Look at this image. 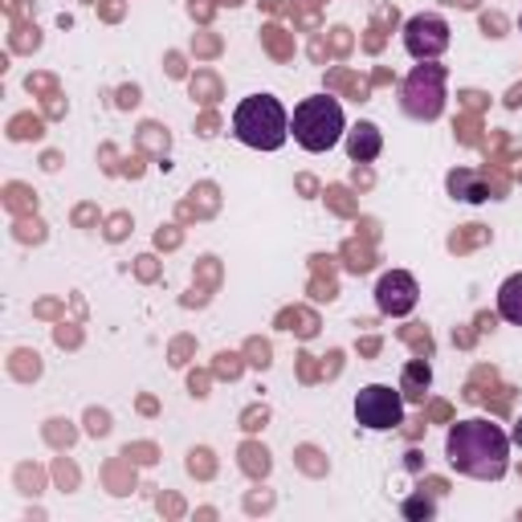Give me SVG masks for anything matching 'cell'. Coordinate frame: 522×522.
<instances>
[{
    "label": "cell",
    "instance_id": "1",
    "mask_svg": "<svg viewBox=\"0 0 522 522\" xmlns=\"http://www.w3.org/2000/svg\"><path fill=\"white\" fill-rule=\"evenodd\" d=\"M445 457L457 474L477 477V481H498L510 470V437L494 421H457L445 437Z\"/></svg>",
    "mask_w": 522,
    "mask_h": 522
},
{
    "label": "cell",
    "instance_id": "2",
    "mask_svg": "<svg viewBox=\"0 0 522 522\" xmlns=\"http://www.w3.org/2000/svg\"><path fill=\"white\" fill-rule=\"evenodd\" d=\"M233 135L245 147H258V151H278L290 135V115L274 94H249L233 111Z\"/></svg>",
    "mask_w": 522,
    "mask_h": 522
},
{
    "label": "cell",
    "instance_id": "3",
    "mask_svg": "<svg viewBox=\"0 0 522 522\" xmlns=\"http://www.w3.org/2000/svg\"><path fill=\"white\" fill-rule=\"evenodd\" d=\"M290 131H294L298 147H306V151H314V155H318V151H331L334 143L343 139V131H347L339 98H331V94L302 98V102L294 106Z\"/></svg>",
    "mask_w": 522,
    "mask_h": 522
},
{
    "label": "cell",
    "instance_id": "4",
    "mask_svg": "<svg viewBox=\"0 0 522 522\" xmlns=\"http://www.w3.org/2000/svg\"><path fill=\"white\" fill-rule=\"evenodd\" d=\"M400 106L408 119L432 122L441 111H445V66H432V62H421L416 70L404 78L400 86Z\"/></svg>",
    "mask_w": 522,
    "mask_h": 522
},
{
    "label": "cell",
    "instance_id": "5",
    "mask_svg": "<svg viewBox=\"0 0 522 522\" xmlns=\"http://www.w3.org/2000/svg\"><path fill=\"white\" fill-rule=\"evenodd\" d=\"M355 421L372 432H388V428L404 425V392L388 388V383H367L355 396Z\"/></svg>",
    "mask_w": 522,
    "mask_h": 522
},
{
    "label": "cell",
    "instance_id": "6",
    "mask_svg": "<svg viewBox=\"0 0 522 522\" xmlns=\"http://www.w3.org/2000/svg\"><path fill=\"white\" fill-rule=\"evenodd\" d=\"M404 49L416 62H432L449 49V24L441 21L437 13H416L412 21L404 24Z\"/></svg>",
    "mask_w": 522,
    "mask_h": 522
},
{
    "label": "cell",
    "instance_id": "7",
    "mask_svg": "<svg viewBox=\"0 0 522 522\" xmlns=\"http://www.w3.org/2000/svg\"><path fill=\"white\" fill-rule=\"evenodd\" d=\"M416 298H421V285L412 274H404V269H392V274H383L380 285H376V306L383 314H392V318H400L408 310L416 306Z\"/></svg>",
    "mask_w": 522,
    "mask_h": 522
},
{
    "label": "cell",
    "instance_id": "8",
    "mask_svg": "<svg viewBox=\"0 0 522 522\" xmlns=\"http://www.w3.org/2000/svg\"><path fill=\"white\" fill-rule=\"evenodd\" d=\"M449 192L461 196V200H470V204H481V200H498L502 192H506V184L502 180H481L470 167H457L449 176Z\"/></svg>",
    "mask_w": 522,
    "mask_h": 522
},
{
    "label": "cell",
    "instance_id": "9",
    "mask_svg": "<svg viewBox=\"0 0 522 522\" xmlns=\"http://www.w3.org/2000/svg\"><path fill=\"white\" fill-rule=\"evenodd\" d=\"M383 147V135L376 122H359V127H351L347 131V155L355 160V164H372L376 155H380Z\"/></svg>",
    "mask_w": 522,
    "mask_h": 522
},
{
    "label": "cell",
    "instance_id": "10",
    "mask_svg": "<svg viewBox=\"0 0 522 522\" xmlns=\"http://www.w3.org/2000/svg\"><path fill=\"white\" fill-rule=\"evenodd\" d=\"M428 383H432V372H428V363H425V359H412V363L404 367V383H400L404 400H412V404H425V396H428Z\"/></svg>",
    "mask_w": 522,
    "mask_h": 522
},
{
    "label": "cell",
    "instance_id": "11",
    "mask_svg": "<svg viewBox=\"0 0 522 522\" xmlns=\"http://www.w3.org/2000/svg\"><path fill=\"white\" fill-rule=\"evenodd\" d=\"M498 314L506 318V323H514V327H522V274H514V278H506L498 290Z\"/></svg>",
    "mask_w": 522,
    "mask_h": 522
},
{
    "label": "cell",
    "instance_id": "12",
    "mask_svg": "<svg viewBox=\"0 0 522 522\" xmlns=\"http://www.w3.org/2000/svg\"><path fill=\"white\" fill-rule=\"evenodd\" d=\"M261 41H265V49H269L278 62H290V57H294V37L285 33L282 24H265V29H261Z\"/></svg>",
    "mask_w": 522,
    "mask_h": 522
},
{
    "label": "cell",
    "instance_id": "13",
    "mask_svg": "<svg viewBox=\"0 0 522 522\" xmlns=\"http://www.w3.org/2000/svg\"><path fill=\"white\" fill-rule=\"evenodd\" d=\"M4 209L13 216H33L37 213V196L24 188V184H8V188H4Z\"/></svg>",
    "mask_w": 522,
    "mask_h": 522
},
{
    "label": "cell",
    "instance_id": "14",
    "mask_svg": "<svg viewBox=\"0 0 522 522\" xmlns=\"http://www.w3.org/2000/svg\"><path fill=\"white\" fill-rule=\"evenodd\" d=\"M278 327H282V331H298L302 334V339H310V334L318 331V318H314V314H310V310H282V314H278Z\"/></svg>",
    "mask_w": 522,
    "mask_h": 522
},
{
    "label": "cell",
    "instance_id": "15",
    "mask_svg": "<svg viewBox=\"0 0 522 522\" xmlns=\"http://www.w3.org/2000/svg\"><path fill=\"white\" fill-rule=\"evenodd\" d=\"M8 372L24 383L37 380V376H41V355H37V351H17V355L8 359Z\"/></svg>",
    "mask_w": 522,
    "mask_h": 522
},
{
    "label": "cell",
    "instance_id": "16",
    "mask_svg": "<svg viewBox=\"0 0 522 522\" xmlns=\"http://www.w3.org/2000/svg\"><path fill=\"white\" fill-rule=\"evenodd\" d=\"M486 241H490V229H486V225H465L461 233H453V237H449V249H453V253H465V249L486 245Z\"/></svg>",
    "mask_w": 522,
    "mask_h": 522
},
{
    "label": "cell",
    "instance_id": "17",
    "mask_svg": "<svg viewBox=\"0 0 522 522\" xmlns=\"http://www.w3.org/2000/svg\"><path fill=\"white\" fill-rule=\"evenodd\" d=\"M241 470L249 477H265L269 474V453L261 449V445H245L241 449Z\"/></svg>",
    "mask_w": 522,
    "mask_h": 522
},
{
    "label": "cell",
    "instance_id": "18",
    "mask_svg": "<svg viewBox=\"0 0 522 522\" xmlns=\"http://www.w3.org/2000/svg\"><path fill=\"white\" fill-rule=\"evenodd\" d=\"M8 139H41V119L37 115H13V122H8Z\"/></svg>",
    "mask_w": 522,
    "mask_h": 522
},
{
    "label": "cell",
    "instance_id": "19",
    "mask_svg": "<svg viewBox=\"0 0 522 522\" xmlns=\"http://www.w3.org/2000/svg\"><path fill=\"white\" fill-rule=\"evenodd\" d=\"M13 49H21V53H33V49L41 45V33H37V24H24V21H13Z\"/></svg>",
    "mask_w": 522,
    "mask_h": 522
},
{
    "label": "cell",
    "instance_id": "20",
    "mask_svg": "<svg viewBox=\"0 0 522 522\" xmlns=\"http://www.w3.org/2000/svg\"><path fill=\"white\" fill-rule=\"evenodd\" d=\"M13 237L17 241H45V225L37 220V216H17V225H13Z\"/></svg>",
    "mask_w": 522,
    "mask_h": 522
},
{
    "label": "cell",
    "instance_id": "21",
    "mask_svg": "<svg viewBox=\"0 0 522 522\" xmlns=\"http://www.w3.org/2000/svg\"><path fill=\"white\" fill-rule=\"evenodd\" d=\"M192 98L216 102V98H220V82H216L213 73H196V78H192Z\"/></svg>",
    "mask_w": 522,
    "mask_h": 522
},
{
    "label": "cell",
    "instance_id": "22",
    "mask_svg": "<svg viewBox=\"0 0 522 522\" xmlns=\"http://www.w3.org/2000/svg\"><path fill=\"white\" fill-rule=\"evenodd\" d=\"M343 253H347V269H351V274H367V269H372V249H363L359 241H347Z\"/></svg>",
    "mask_w": 522,
    "mask_h": 522
},
{
    "label": "cell",
    "instance_id": "23",
    "mask_svg": "<svg viewBox=\"0 0 522 522\" xmlns=\"http://www.w3.org/2000/svg\"><path fill=\"white\" fill-rule=\"evenodd\" d=\"M327 82H331V86H343V90H351V94H355V102H363V98H367V82H363V78H351V73H331V78H327Z\"/></svg>",
    "mask_w": 522,
    "mask_h": 522
},
{
    "label": "cell",
    "instance_id": "24",
    "mask_svg": "<svg viewBox=\"0 0 522 522\" xmlns=\"http://www.w3.org/2000/svg\"><path fill=\"white\" fill-rule=\"evenodd\" d=\"M139 143H143V147H151V151H160V155L167 151V135L155 127V122H147V127L139 131Z\"/></svg>",
    "mask_w": 522,
    "mask_h": 522
},
{
    "label": "cell",
    "instance_id": "25",
    "mask_svg": "<svg viewBox=\"0 0 522 522\" xmlns=\"http://www.w3.org/2000/svg\"><path fill=\"white\" fill-rule=\"evenodd\" d=\"M327 200H331V209H334V213L355 216V200H351V192H347V188H331V192H327Z\"/></svg>",
    "mask_w": 522,
    "mask_h": 522
},
{
    "label": "cell",
    "instance_id": "26",
    "mask_svg": "<svg viewBox=\"0 0 522 522\" xmlns=\"http://www.w3.org/2000/svg\"><path fill=\"white\" fill-rule=\"evenodd\" d=\"M188 470H192V474H200V477H209V474H213V453H209V449H192L188 453Z\"/></svg>",
    "mask_w": 522,
    "mask_h": 522
},
{
    "label": "cell",
    "instance_id": "27",
    "mask_svg": "<svg viewBox=\"0 0 522 522\" xmlns=\"http://www.w3.org/2000/svg\"><path fill=\"white\" fill-rule=\"evenodd\" d=\"M216 376H220V380H237L241 376V355H229V351L216 355Z\"/></svg>",
    "mask_w": 522,
    "mask_h": 522
},
{
    "label": "cell",
    "instance_id": "28",
    "mask_svg": "<svg viewBox=\"0 0 522 522\" xmlns=\"http://www.w3.org/2000/svg\"><path fill=\"white\" fill-rule=\"evenodd\" d=\"M24 86H29V94H57V82H53V78H49V73H29V82H24Z\"/></svg>",
    "mask_w": 522,
    "mask_h": 522
},
{
    "label": "cell",
    "instance_id": "29",
    "mask_svg": "<svg viewBox=\"0 0 522 522\" xmlns=\"http://www.w3.org/2000/svg\"><path fill=\"white\" fill-rule=\"evenodd\" d=\"M86 432L106 437V432H111V416H106V412H98V408H90V412H86Z\"/></svg>",
    "mask_w": 522,
    "mask_h": 522
},
{
    "label": "cell",
    "instance_id": "30",
    "mask_svg": "<svg viewBox=\"0 0 522 522\" xmlns=\"http://www.w3.org/2000/svg\"><path fill=\"white\" fill-rule=\"evenodd\" d=\"M400 339H408V343H412L416 351H425V355L432 351V339H428V331H421V327H404Z\"/></svg>",
    "mask_w": 522,
    "mask_h": 522
},
{
    "label": "cell",
    "instance_id": "31",
    "mask_svg": "<svg viewBox=\"0 0 522 522\" xmlns=\"http://www.w3.org/2000/svg\"><path fill=\"white\" fill-rule=\"evenodd\" d=\"M45 437H49V441H53V445H70V441H73V428L66 425V421H49Z\"/></svg>",
    "mask_w": 522,
    "mask_h": 522
},
{
    "label": "cell",
    "instance_id": "32",
    "mask_svg": "<svg viewBox=\"0 0 522 522\" xmlns=\"http://www.w3.org/2000/svg\"><path fill=\"white\" fill-rule=\"evenodd\" d=\"M245 351H249V363H253V367H269V343L249 339V347H245Z\"/></svg>",
    "mask_w": 522,
    "mask_h": 522
},
{
    "label": "cell",
    "instance_id": "33",
    "mask_svg": "<svg viewBox=\"0 0 522 522\" xmlns=\"http://www.w3.org/2000/svg\"><path fill=\"white\" fill-rule=\"evenodd\" d=\"M127 229H131V216H127V213H115L111 220H106V237H111V241H122V237H127Z\"/></svg>",
    "mask_w": 522,
    "mask_h": 522
},
{
    "label": "cell",
    "instance_id": "34",
    "mask_svg": "<svg viewBox=\"0 0 522 522\" xmlns=\"http://www.w3.org/2000/svg\"><path fill=\"white\" fill-rule=\"evenodd\" d=\"M404 514H408V519H432V502L428 498H408L404 502Z\"/></svg>",
    "mask_w": 522,
    "mask_h": 522
},
{
    "label": "cell",
    "instance_id": "35",
    "mask_svg": "<svg viewBox=\"0 0 522 522\" xmlns=\"http://www.w3.org/2000/svg\"><path fill=\"white\" fill-rule=\"evenodd\" d=\"M192 49H196L200 57H213L216 49H220V41H216V37H209V33H204V37H196V41H192Z\"/></svg>",
    "mask_w": 522,
    "mask_h": 522
},
{
    "label": "cell",
    "instance_id": "36",
    "mask_svg": "<svg viewBox=\"0 0 522 522\" xmlns=\"http://www.w3.org/2000/svg\"><path fill=\"white\" fill-rule=\"evenodd\" d=\"M53 339H57V343H62V347H78V343H82V334L73 331V327H66V323H62V327H57V331H53Z\"/></svg>",
    "mask_w": 522,
    "mask_h": 522
},
{
    "label": "cell",
    "instance_id": "37",
    "mask_svg": "<svg viewBox=\"0 0 522 522\" xmlns=\"http://www.w3.org/2000/svg\"><path fill=\"white\" fill-rule=\"evenodd\" d=\"M98 220V209L94 204H82V209H73V225H82V229H86V225H94Z\"/></svg>",
    "mask_w": 522,
    "mask_h": 522
},
{
    "label": "cell",
    "instance_id": "38",
    "mask_svg": "<svg viewBox=\"0 0 522 522\" xmlns=\"http://www.w3.org/2000/svg\"><path fill=\"white\" fill-rule=\"evenodd\" d=\"M481 29H486L490 37H502V29H506V21H502L498 13H486V17H481Z\"/></svg>",
    "mask_w": 522,
    "mask_h": 522
},
{
    "label": "cell",
    "instance_id": "39",
    "mask_svg": "<svg viewBox=\"0 0 522 522\" xmlns=\"http://www.w3.org/2000/svg\"><path fill=\"white\" fill-rule=\"evenodd\" d=\"M188 351H192V339H176L171 343V363H188Z\"/></svg>",
    "mask_w": 522,
    "mask_h": 522
},
{
    "label": "cell",
    "instance_id": "40",
    "mask_svg": "<svg viewBox=\"0 0 522 522\" xmlns=\"http://www.w3.org/2000/svg\"><path fill=\"white\" fill-rule=\"evenodd\" d=\"M331 45H334V53H347L351 49V33L347 29H331Z\"/></svg>",
    "mask_w": 522,
    "mask_h": 522
},
{
    "label": "cell",
    "instance_id": "41",
    "mask_svg": "<svg viewBox=\"0 0 522 522\" xmlns=\"http://www.w3.org/2000/svg\"><path fill=\"white\" fill-rule=\"evenodd\" d=\"M21 486H24V494H37V486H41V474H33V470H29V465H24L21 474Z\"/></svg>",
    "mask_w": 522,
    "mask_h": 522
},
{
    "label": "cell",
    "instance_id": "42",
    "mask_svg": "<svg viewBox=\"0 0 522 522\" xmlns=\"http://www.w3.org/2000/svg\"><path fill=\"white\" fill-rule=\"evenodd\" d=\"M155 245H160V249H176V245H180V233H176V229H160V233H155Z\"/></svg>",
    "mask_w": 522,
    "mask_h": 522
},
{
    "label": "cell",
    "instance_id": "43",
    "mask_svg": "<svg viewBox=\"0 0 522 522\" xmlns=\"http://www.w3.org/2000/svg\"><path fill=\"white\" fill-rule=\"evenodd\" d=\"M45 115H49V119H62V115H66V102H62V94H49L45 98Z\"/></svg>",
    "mask_w": 522,
    "mask_h": 522
},
{
    "label": "cell",
    "instance_id": "44",
    "mask_svg": "<svg viewBox=\"0 0 522 522\" xmlns=\"http://www.w3.org/2000/svg\"><path fill=\"white\" fill-rule=\"evenodd\" d=\"M457 131H461V143H477V119H461Z\"/></svg>",
    "mask_w": 522,
    "mask_h": 522
},
{
    "label": "cell",
    "instance_id": "45",
    "mask_svg": "<svg viewBox=\"0 0 522 522\" xmlns=\"http://www.w3.org/2000/svg\"><path fill=\"white\" fill-rule=\"evenodd\" d=\"M135 102H139V86H122V90H119V106H122V111H131Z\"/></svg>",
    "mask_w": 522,
    "mask_h": 522
},
{
    "label": "cell",
    "instance_id": "46",
    "mask_svg": "<svg viewBox=\"0 0 522 522\" xmlns=\"http://www.w3.org/2000/svg\"><path fill=\"white\" fill-rule=\"evenodd\" d=\"M265 416H269L265 408H249V412H245V428H249V432H253V428H261V425H265Z\"/></svg>",
    "mask_w": 522,
    "mask_h": 522
},
{
    "label": "cell",
    "instance_id": "47",
    "mask_svg": "<svg viewBox=\"0 0 522 522\" xmlns=\"http://www.w3.org/2000/svg\"><path fill=\"white\" fill-rule=\"evenodd\" d=\"M188 8H192V17H196V21H209V17H213V4H209V0H192Z\"/></svg>",
    "mask_w": 522,
    "mask_h": 522
},
{
    "label": "cell",
    "instance_id": "48",
    "mask_svg": "<svg viewBox=\"0 0 522 522\" xmlns=\"http://www.w3.org/2000/svg\"><path fill=\"white\" fill-rule=\"evenodd\" d=\"M135 274H139L143 282H151V278H155V258H139V265H135Z\"/></svg>",
    "mask_w": 522,
    "mask_h": 522
},
{
    "label": "cell",
    "instance_id": "49",
    "mask_svg": "<svg viewBox=\"0 0 522 522\" xmlns=\"http://www.w3.org/2000/svg\"><path fill=\"white\" fill-rule=\"evenodd\" d=\"M53 474H57V481H62L66 490H70L73 481H78V474H73V470H70V465H66V461H57V470H53Z\"/></svg>",
    "mask_w": 522,
    "mask_h": 522
},
{
    "label": "cell",
    "instance_id": "50",
    "mask_svg": "<svg viewBox=\"0 0 522 522\" xmlns=\"http://www.w3.org/2000/svg\"><path fill=\"white\" fill-rule=\"evenodd\" d=\"M102 17H106V21H119V17H122V4H119V0L102 4Z\"/></svg>",
    "mask_w": 522,
    "mask_h": 522
},
{
    "label": "cell",
    "instance_id": "51",
    "mask_svg": "<svg viewBox=\"0 0 522 522\" xmlns=\"http://www.w3.org/2000/svg\"><path fill=\"white\" fill-rule=\"evenodd\" d=\"M167 73H171V78H180V73H184V66H180V53H167Z\"/></svg>",
    "mask_w": 522,
    "mask_h": 522
},
{
    "label": "cell",
    "instance_id": "52",
    "mask_svg": "<svg viewBox=\"0 0 522 522\" xmlns=\"http://www.w3.org/2000/svg\"><path fill=\"white\" fill-rule=\"evenodd\" d=\"M200 135H216V115H204V119H200Z\"/></svg>",
    "mask_w": 522,
    "mask_h": 522
},
{
    "label": "cell",
    "instance_id": "53",
    "mask_svg": "<svg viewBox=\"0 0 522 522\" xmlns=\"http://www.w3.org/2000/svg\"><path fill=\"white\" fill-rule=\"evenodd\" d=\"M465 106H470V111H481V94H477V90H465Z\"/></svg>",
    "mask_w": 522,
    "mask_h": 522
},
{
    "label": "cell",
    "instance_id": "54",
    "mask_svg": "<svg viewBox=\"0 0 522 522\" xmlns=\"http://www.w3.org/2000/svg\"><path fill=\"white\" fill-rule=\"evenodd\" d=\"M359 351H363V355H376V351H380V339H363Z\"/></svg>",
    "mask_w": 522,
    "mask_h": 522
},
{
    "label": "cell",
    "instance_id": "55",
    "mask_svg": "<svg viewBox=\"0 0 522 522\" xmlns=\"http://www.w3.org/2000/svg\"><path fill=\"white\" fill-rule=\"evenodd\" d=\"M314 376H318V372H314V359L302 355V380H314Z\"/></svg>",
    "mask_w": 522,
    "mask_h": 522
},
{
    "label": "cell",
    "instance_id": "56",
    "mask_svg": "<svg viewBox=\"0 0 522 522\" xmlns=\"http://www.w3.org/2000/svg\"><path fill=\"white\" fill-rule=\"evenodd\" d=\"M57 164H62V160H57V151H45V160H41V167H45V171H57Z\"/></svg>",
    "mask_w": 522,
    "mask_h": 522
},
{
    "label": "cell",
    "instance_id": "57",
    "mask_svg": "<svg viewBox=\"0 0 522 522\" xmlns=\"http://www.w3.org/2000/svg\"><path fill=\"white\" fill-rule=\"evenodd\" d=\"M204 388H209V376H192V392L196 396H204Z\"/></svg>",
    "mask_w": 522,
    "mask_h": 522
},
{
    "label": "cell",
    "instance_id": "58",
    "mask_svg": "<svg viewBox=\"0 0 522 522\" xmlns=\"http://www.w3.org/2000/svg\"><path fill=\"white\" fill-rule=\"evenodd\" d=\"M37 314H45V318H49V314H57V302H41V306H37Z\"/></svg>",
    "mask_w": 522,
    "mask_h": 522
},
{
    "label": "cell",
    "instance_id": "59",
    "mask_svg": "<svg viewBox=\"0 0 522 522\" xmlns=\"http://www.w3.org/2000/svg\"><path fill=\"white\" fill-rule=\"evenodd\" d=\"M510 441H514V445H522V421L514 425V437H510Z\"/></svg>",
    "mask_w": 522,
    "mask_h": 522
},
{
    "label": "cell",
    "instance_id": "60",
    "mask_svg": "<svg viewBox=\"0 0 522 522\" xmlns=\"http://www.w3.org/2000/svg\"><path fill=\"white\" fill-rule=\"evenodd\" d=\"M519 24H522V17H519Z\"/></svg>",
    "mask_w": 522,
    "mask_h": 522
}]
</instances>
